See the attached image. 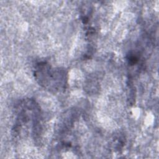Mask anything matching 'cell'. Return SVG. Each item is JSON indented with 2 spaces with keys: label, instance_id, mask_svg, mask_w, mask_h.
<instances>
[{
  "label": "cell",
  "instance_id": "obj_1",
  "mask_svg": "<svg viewBox=\"0 0 159 159\" xmlns=\"http://www.w3.org/2000/svg\"><path fill=\"white\" fill-rule=\"evenodd\" d=\"M34 76L40 85L50 91H60L65 89L66 85L67 74L65 70L52 68L45 61L36 64Z\"/></svg>",
  "mask_w": 159,
  "mask_h": 159
}]
</instances>
